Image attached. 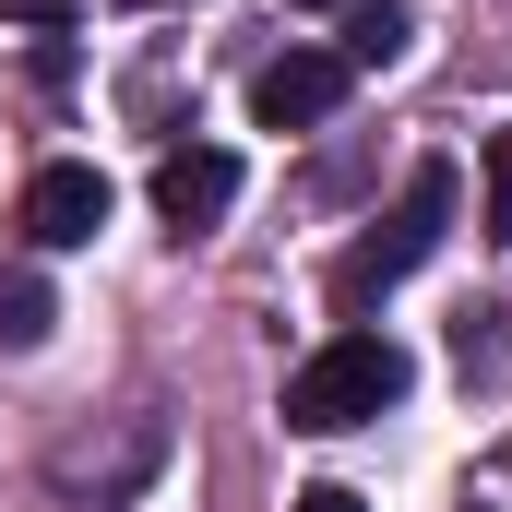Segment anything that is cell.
Wrapping results in <instances>:
<instances>
[{
	"label": "cell",
	"instance_id": "cell-8",
	"mask_svg": "<svg viewBox=\"0 0 512 512\" xmlns=\"http://www.w3.org/2000/svg\"><path fill=\"white\" fill-rule=\"evenodd\" d=\"M489 239H512V131H489Z\"/></svg>",
	"mask_w": 512,
	"mask_h": 512
},
{
	"label": "cell",
	"instance_id": "cell-2",
	"mask_svg": "<svg viewBox=\"0 0 512 512\" xmlns=\"http://www.w3.org/2000/svg\"><path fill=\"white\" fill-rule=\"evenodd\" d=\"M441 227H453V167L429 155V167H417V179L393 191V215H382V227H370V239H358L346 262H334V298H346V310H370L382 286H405L417 262L441 251Z\"/></svg>",
	"mask_w": 512,
	"mask_h": 512
},
{
	"label": "cell",
	"instance_id": "cell-11",
	"mask_svg": "<svg viewBox=\"0 0 512 512\" xmlns=\"http://www.w3.org/2000/svg\"><path fill=\"white\" fill-rule=\"evenodd\" d=\"M298 12H322V0H298Z\"/></svg>",
	"mask_w": 512,
	"mask_h": 512
},
{
	"label": "cell",
	"instance_id": "cell-1",
	"mask_svg": "<svg viewBox=\"0 0 512 512\" xmlns=\"http://www.w3.org/2000/svg\"><path fill=\"white\" fill-rule=\"evenodd\" d=\"M417 393V358L393 346V334H334V346H310L298 370H286V429H310V441H334V429H370Z\"/></svg>",
	"mask_w": 512,
	"mask_h": 512
},
{
	"label": "cell",
	"instance_id": "cell-10",
	"mask_svg": "<svg viewBox=\"0 0 512 512\" xmlns=\"http://www.w3.org/2000/svg\"><path fill=\"white\" fill-rule=\"evenodd\" d=\"M286 512H370V501H358V489H334V477H322V489H298V501H286Z\"/></svg>",
	"mask_w": 512,
	"mask_h": 512
},
{
	"label": "cell",
	"instance_id": "cell-6",
	"mask_svg": "<svg viewBox=\"0 0 512 512\" xmlns=\"http://www.w3.org/2000/svg\"><path fill=\"white\" fill-rule=\"evenodd\" d=\"M405 36H417V12L405 0H346V72H382V60H405Z\"/></svg>",
	"mask_w": 512,
	"mask_h": 512
},
{
	"label": "cell",
	"instance_id": "cell-9",
	"mask_svg": "<svg viewBox=\"0 0 512 512\" xmlns=\"http://www.w3.org/2000/svg\"><path fill=\"white\" fill-rule=\"evenodd\" d=\"M72 12H84V0H0V24H36V36H60Z\"/></svg>",
	"mask_w": 512,
	"mask_h": 512
},
{
	"label": "cell",
	"instance_id": "cell-3",
	"mask_svg": "<svg viewBox=\"0 0 512 512\" xmlns=\"http://www.w3.org/2000/svg\"><path fill=\"white\" fill-rule=\"evenodd\" d=\"M227 203H239V155H227V143H167V155H155V215H167V239H203Z\"/></svg>",
	"mask_w": 512,
	"mask_h": 512
},
{
	"label": "cell",
	"instance_id": "cell-7",
	"mask_svg": "<svg viewBox=\"0 0 512 512\" xmlns=\"http://www.w3.org/2000/svg\"><path fill=\"white\" fill-rule=\"evenodd\" d=\"M48 322H60L48 274H36V262H0V346L24 358V346H48Z\"/></svg>",
	"mask_w": 512,
	"mask_h": 512
},
{
	"label": "cell",
	"instance_id": "cell-5",
	"mask_svg": "<svg viewBox=\"0 0 512 512\" xmlns=\"http://www.w3.org/2000/svg\"><path fill=\"white\" fill-rule=\"evenodd\" d=\"M96 227H108V179H96L84 155H60V167L24 179V239H36V251H84Z\"/></svg>",
	"mask_w": 512,
	"mask_h": 512
},
{
	"label": "cell",
	"instance_id": "cell-4",
	"mask_svg": "<svg viewBox=\"0 0 512 512\" xmlns=\"http://www.w3.org/2000/svg\"><path fill=\"white\" fill-rule=\"evenodd\" d=\"M334 108H346V60L334 48H286V60L251 72V120L262 131H310V120H334Z\"/></svg>",
	"mask_w": 512,
	"mask_h": 512
}]
</instances>
